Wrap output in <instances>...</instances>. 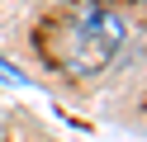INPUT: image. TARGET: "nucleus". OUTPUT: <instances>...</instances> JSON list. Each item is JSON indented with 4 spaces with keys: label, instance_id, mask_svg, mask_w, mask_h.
<instances>
[{
    "label": "nucleus",
    "instance_id": "1",
    "mask_svg": "<svg viewBox=\"0 0 147 142\" xmlns=\"http://www.w3.org/2000/svg\"><path fill=\"white\" fill-rule=\"evenodd\" d=\"M123 33H128V24L114 5L71 0V5L52 9L33 38H38V52L48 57V66H57L62 76L86 81V76H100L114 62V52L123 47Z\"/></svg>",
    "mask_w": 147,
    "mask_h": 142
}]
</instances>
